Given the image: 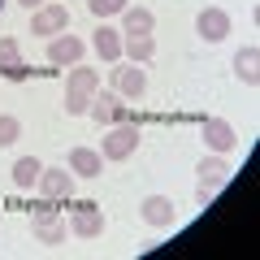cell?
Masks as SVG:
<instances>
[{
	"label": "cell",
	"instance_id": "obj_16",
	"mask_svg": "<svg viewBox=\"0 0 260 260\" xmlns=\"http://www.w3.org/2000/svg\"><path fill=\"white\" fill-rule=\"evenodd\" d=\"M70 169H74V178H100L104 174V156L95 148H74L70 152Z\"/></svg>",
	"mask_w": 260,
	"mask_h": 260
},
{
	"label": "cell",
	"instance_id": "obj_10",
	"mask_svg": "<svg viewBox=\"0 0 260 260\" xmlns=\"http://www.w3.org/2000/svg\"><path fill=\"white\" fill-rule=\"evenodd\" d=\"M70 234H78V239H100L104 234V208L83 204L74 217H70Z\"/></svg>",
	"mask_w": 260,
	"mask_h": 260
},
{
	"label": "cell",
	"instance_id": "obj_13",
	"mask_svg": "<svg viewBox=\"0 0 260 260\" xmlns=\"http://www.w3.org/2000/svg\"><path fill=\"white\" fill-rule=\"evenodd\" d=\"M234 74H239L247 87L260 83V48L256 44H243L239 52H234Z\"/></svg>",
	"mask_w": 260,
	"mask_h": 260
},
{
	"label": "cell",
	"instance_id": "obj_14",
	"mask_svg": "<svg viewBox=\"0 0 260 260\" xmlns=\"http://www.w3.org/2000/svg\"><path fill=\"white\" fill-rule=\"evenodd\" d=\"M65 91H83V95H95L100 91V70H91V65H70V74H65Z\"/></svg>",
	"mask_w": 260,
	"mask_h": 260
},
{
	"label": "cell",
	"instance_id": "obj_20",
	"mask_svg": "<svg viewBox=\"0 0 260 260\" xmlns=\"http://www.w3.org/2000/svg\"><path fill=\"white\" fill-rule=\"evenodd\" d=\"M0 65L13 70V74H22V48H18V39H13V35L0 39Z\"/></svg>",
	"mask_w": 260,
	"mask_h": 260
},
{
	"label": "cell",
	"instance_id": "obj_15",
	"mask_svg": "<svg viewBox=\"0 0 260 260\" xmlns=\"http://www.w3.org/2000/svg\"><path fill=\"white\" fill-rule=\"evenodd\" d=\"M152 26H156L152 9H143V5H126L121 9V35H152Z\"/></svg>",
	"mask_w": 260,
	"mask_h": 260
},
{
	"label": "cell",
	"instance_id": "obj_3",
	"mask_svg": "<svg viewBox=\"0 0 260 260\" xmlns=\"http://www.w3.org/2000/svg\"><path fill=\"white\" fill-rule=\"evenodd\" d=\"M30 234H35V243H48V247H56V243L70 239V221H65L56 208L39 204L35 213H30Z\"/></svg>",
	"mask_w": 260,
	"mask_h": 260
},
{
	"label": "cell",
	"instance_id": "obj_2",
	"mask_svg": "<svg viewBox=\"0 0 260 260\" xmlns=\"http://www.w3.org/2000/svg\"><path fill=\"white\" fill-rule=\"evenodd\" d=\"M135 152H139V126L135 121H117V126L104 130V143H100L104 160H130Z\"/></svg>",
	"mask_w": 260,
	"mask_h": 260
},
{
	"label": "cell",
	"instance_id": "obj_7",
	"mask_svg": "<svg viewBox=\"0 0 260 260\" xmlns=\"http://www.w3.org/2000/svg\"><path fill=\"white\" fill-rule=\"evenodd\" d=\"M83 52H87V44L78 35H70V30H61V35L48 39V61H52V65H78Z\"/></svg>",
	"mask_w": 260,
	"mask_h": 260
},
{
	"label": "cell",
	"instance_id": "obj_12",
	"mask_svg": "<svg viewBox=\"0 0 260 260\" xmlns=\"http://www.w3.org/2000/svg\"><path fill=\"white\" fill-rule=\"evenodd\" d=\"M87 117L100 121V126H117V121H126V109H121V95H91V109H87Z\"/></svg>",
	"mask_w": 260,
	"mask_h": 260
},
{
	"label": "cell",
	"instance_id": "obj_22",
	"mask_svg": "<svg viewBox=\"0 0 260 260\" xmlns=\"http://www.w3.org/2000/svg\"><path fill=\"white\" fill-rule=\"evenodd\" d=\"M126 5H130V0H87V9H91L100 22H104V18H117Z\"/></svg>",
	"mask_w": 260,
	"mask_h": 260
},
{
	"label": "cell",
	"instance_id": "obj_9",
	"mask_svg": "<svg viewBox=\"0 0 260 260\" xmlns=\"http://www.w3.org/2000/svg\"><path fill=\"white\" fill-rule=\"evenodd\" d=\"M200 135H204V143H208L213 152H230L234 143H239V135H234V126H230L225 117H204Z\"/></svg>",
	"mask_w": 260,
	"mask_h": 260
},
{
	"label": "cell",
	"instance_id": "obj_11",
	"mask_svg": "<svg viewBox=\"0 0 260 260\" xmlns=\"http://www.w3.org/2000/svg\"><path fill=\"white\" fill-rule=\"evenodd\" d=\"M139 208H143V221H148L152 230H165V225H174V217H178V208H174L169 195H148Z\"/></svg>",
	"mask_w": 260,
	"mask_h": 260
},
{
	"label": "cell",
	"instance_id": "obj_17",
	"mask_svg": "<svg viewBox=\"0 0 260 260\" xmlns=\"http://www.w3.org/2000/svg\"><path fill=\"white\" fill-rule=\"evenodd\" d=\"M91 48L104 56V61H121V30H113L109 22L91 30Z\"/></svg>",
	"mask_w": 260,
	"mask_h": 260
},
{
	"label": "cell",
	"instance_id": "obj_6",
	"mask_svg": "<svg viewBox=\"0 0 260 260\" xmlns=\"http://www.w3.org/2000/svg\"><path fill=\"white\" fill-rule=\"evenodd\" d=\"M195 35L204 39V44H221V39L230 35V13L217 9V5L200 9V13H195Z\"/></svg>",
	"mask_w": 260,
	"mask_h": 260
},
{
	"label": "cell",
	"instance_id": "obj_8",
	"mask_svg": "<svg viewBox=\"0 0 260 260\" xmlns=\"http://www.w3.org/2000/svg\"><path fill=\"white\" fill-rule=\"evenodd\" d=\"M113 91H117L121 100H143V91H148V74H143L135 61L121 65L117 74H113Z\"/></svg>",
	"mask_w": 260,
	"mask_h": 260
},
{
	"label": "cell",
	"instance_id": "obj_25",
	"mask_svg": "<svg viewBox=\"0 0 260 260\" xmlns=\"http://www.w3.org/2000/svg\"><path fill=\"white\" fill-rule=\"evenodd\" d=\"M0 9H5V0H0Z\"/></svg>",
	"mask_w": 260,
	"mask_h": 260
},
{
	"label": "cell",
	"instance_id": "obj_4",
	"mask_svg": "<svg viewBox=\"0 0 260 260\" xmlns=\"http://www.w3.org/2000/svg\"><path fill=\"white\" fill-rule=\"evenodd\" d=\"M70 26V9L65 5H56V0H48V5H39L35 13H30V35H61V30Z\"/></svg>",
	"mask_w": 260,
	"mask_h": 260
},
{
	"label": "cell",
	"instance_id": "obj_19",
	"mask_svg": "<svg viewBox=\"0 0 260 260\" xmlns=\"http://www.w3.org/2000/svg\"><path fill=\"white\" fill-rule=\"evenodd\" d=\"M39 174H44V165H39L35 156H18L13 160V186H18V191H35Z\"/></svg>",
	"mask_w": 260,
	"mask_h": 260
},
{
	"label": "cell",
	"instance_id": "obj_1",
	"mask_svg": "<svg viewBox=\"0 0 260 260\" xmlns=\"http://www.w3.org/2000/svg\"><path fill=\"white\" fill-rule=\"evenodd\" d=\"M230 174H234V169H230V160H225L221 152H217V156H204L200 165H195V178H200V186H195V204L208 208L217 200V191L230 182Z\"/></svg>",
	"mask_w": 260,
	"mask_h": 260
},
{
	"label": "cell",
	"instance_id": "obj_23",
	"mask_svg": "<svg viewBox=\"0 0 260 260\" xmlns=\"http://www.w3.org/2000/svg\"><path fill=\"white\" fill-rule=\"evenodd\" d=\"M87 109H91V95H83V91H65V113H70V117H87Z\"/></svg>",
	"mask_w": 260,
	"mask_h": 260
},
{
	"label": "cell",
	"instance_id": "obj_5",
	"mask_svg": "<svg viewBox=\"0 0 260 260\" xmlns=\"http://www.w3.org/2000/svg\"><path fill=\"white\" fill-rule=\"evenodd\" d=\"M39 195H44L48 204H56V200H74V169L65 165V169H44L39 174Z\"/></svg>",
	"mask_w": 260,
	"mask_h": 260
},
{
	"label": "cell",
	"instance_id": "obj_21",
	"mask_svg": "<svg viewBox=\"0 0 260 260\" xmlns=\"http://www.w3.org/2000/svg\"><path fill=\"white\" fill-rule=\"evenodd\" d=\"M22 139V121L9 117V113H0V148H13Z\"/></svg>",
	"mask_w": 260,
	"mask_h": 260
},
{
	"label": "cell",
	"instance_id": "obj_18",
	"mask_svg": "<svg viewBox=\"0 0 260 260\" xmlns=\"http://www.w3.org/2000/svg\"><path fill=\"white\" fill-rule=\"evenodd\" d=\"M121 56H130L135 65H148L156 56V39L152 35H121Z\"/></svg>",
	"mask_w": 260,
	"mask_h": 260
},
{
	"label": "cell",
	"instance_id": "obj_24",
	"mask_svg": "<svg viewBox=\"0 0 260 260\" xmlns=\"http://www.w3.org/2000/svg\"><path fill=\"white\" fill-rule=\"evenodd\" d=\"M18 5H22V9H30V13H35L39 5H48V0H18Z\"/></svg>",
	"mask_w": 260,
	"mask_h": 260
}]
</instances>
